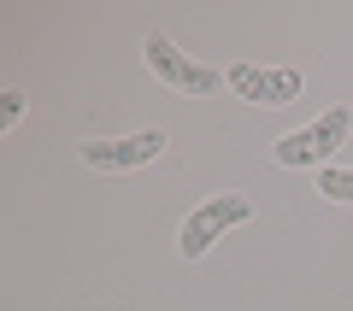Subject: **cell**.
I'll list each match as a JSON object with an SVG mask.
<instances>
[{
  "label": "cell",
  "mask_w": 353,
  "mask_h": 311,
  "mask_svg": "<svg viewBox=\"0 0 353 311\" xmlns=\"http://www.w3.org/2000/svg\"><path fill=\"white\" fill-rule=\"evenodd\" d=\"M248 217H253L248 194H218V200H206V206H194V212L183 217L176 253H183V259H201V253L212 247L218 235H230V229H236V224H248Z\"/></svg>",
  "instance_id": "2"
},
{
  "label": "cell",
  "mask_w": 353,
  "mask_h": 311,
  "mask_svg": "<svg viewBox=\"0 0 353 311\" xmlns=\"http://www.w3.org/2000/svg\"><path fill=\"white\" fill-rule=\"evenodd\" d=\"M347 129H353V112H347V106H330L318 124L294 129V136H277L271 159H277V164H330L336 147L347 141Z\"/></svg>",
  "instance_id": "1"
},
{
  "label": "cell",
  "mask_w": 353,
  "mask_h": 311,
  "mask_svg": "<svg viewBox=\"0 0 353 311\" xmlns=\"http://www.w3.org/2000/svg\"><path fill=\"white\" fill-rule=\"evenodd\" d=\"M148 65H153V76H159V83L183 88V94H218V88L230 83V71H212V65L189 59V53H176L165 30H153V36H148Z\"/></svg>",
  "instance_id": "3"
},
{
  "label": "cell",
  "mask_w": 353,
  "mask_h": 311,
  "mask_svg": "<svg viewBox=\"0 0 353 311\" xmlns=\"http://www.w3.org/2000/svg\"><path fill=\"white\" fill-rule=\"evenodd\" d=\"M230 88L253 106H289L301 100V71H265V65H230Z\"/></svg>",
  "instance_id": "5"
},
{
  "label": "cell",
  "mask_w": 353,
  "mask_h": 311,
  "mask_svg": "<svg viewBox=\"0 0 353 311\" xmlns=\"http://www.w3.org/2000/svg\"><path fill=\"white\" fill-rule=\"evenodd\" d=\"M159 153H165V129H141V136H118V141H83L77 159L88 171H141Z\"/></svg>",
  "instance_id": "4"
},
{
  "label": "cell",
  "mask_w": 353,
  "mask_h": 311,
  "mask_svg": "<svg viewBox=\"0 0 353 311\" xmlns=\"http://www.w3.org/2000/svg\"><path fill=\"white\" fill-rule=\"evenodd\" d=\"M18 118H24V94H18V88H6V100H0V129H12Z\"/></svg>",
  "instance_id": "7"
},
{
  "label": "cell",
  "mask_w": 353,
  "mask_h": 311,
  "mask_svg": "<svg viewBox=\"0 0 353 311\" xmlns=\"http://www.w3.org/2000/svg\"><path fill=\"white\" fill-rule=\"evenodd\" d=\"M318 194L336 200V206H353V171H336V164H324V176H318Z\"/></svg>",
  "instance_id": "6"
}]
</instances>
